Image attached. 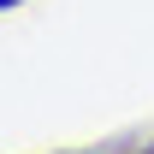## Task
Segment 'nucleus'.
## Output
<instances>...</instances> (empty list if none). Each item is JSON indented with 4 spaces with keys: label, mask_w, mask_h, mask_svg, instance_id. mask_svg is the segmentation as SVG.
Wrapping results in <instances>:
<instances>
[{
    "label": "nucleus",
    "mask_w": 154,
    "mask_h": 154,
    "mask_svg": "<svg viewBox=\"0 0 154 154\" xmlns=\"http://www.w3.org/2000/svg\"><path fill=\"white\" fill-rule=\"evenodd\" d=\"M12 6H24V0H0V12H12Z\"/></svg>",
    "instance_id": "1"
},
{
    "label": "nucleus",
    "mask_w": 154,
    "mask_h": 154,
    "mask_svg": "<svg viewBox=\"0 0 154 154\" xmlns=\"http://www.w3.org/2000/svg\"><path fill=\"white\" fill-rule=\"evenodd\" d=\"M148 154H154V148H148Z\"/></svg>",
    "instance_id": "2"
}]
</instances>
